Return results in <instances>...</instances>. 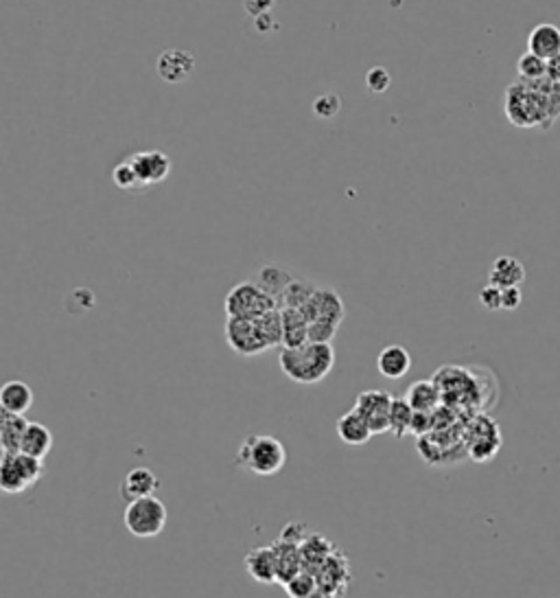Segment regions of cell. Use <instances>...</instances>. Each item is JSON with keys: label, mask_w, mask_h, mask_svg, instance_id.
Returning a JSON list of instances; mask_svg holds the SVG:
<instances>
[{"label": "cell", "mask_w": 560, "mask_h": 598, "mask_svg": "<svg viewBox=\"0 0 560 598\" xmlns=\"http://www.w3.org/2000/svg\"><path fill=\"white\" fill-rule=\"evenodd\" d=\"M337 436H340L342 443L351 445V448H361V445H366L368 440L372 439V430L370 425L366 423V419L357 413L355 408L348 410V413H344L340 419H337Z\"/></svg>", "instance_id": "d6986e66"}, {"label": "cell", "mask_w": 560, "mask_h": 598, "mask_svg": "<svg viewBox=\"0 0 560 598\" xmlns=\"http://www.w3.org/2000/svg\"><path fill=\"white\" fill-rule=\"evenodd\" d=\"M225 313L228 318H245V320H257L265 313L278 310V303L269 296L265 289L257 286V281L237 283L225 296Z\"/></svg>", "instance_id": "ba28073f"}, {"label": "cell", "mask_w": 560, "mask_h": 598, "mask_svg": "<svg viewBox=\"0 0 560 598\" xmlns=\"http://www.w3.org/2000/svg\"><path fill=\"white\" fill-rule=\"evenodd\" d=\"M158 489H160L158 475L151 472L149 467H136L125 475V480H123L121 498L125 500V502H132V500L156 495Z\"/></svg>", "instance_id": "e0dca14e"}, {"label": "cell", "mask_w": 560, "mask_h": 598, "mask_svg": "<svg viewBox=\"0 0 560 598\" xmlns=\"http://www.w3.org/2000/svg\"><path fill=\"white\" fill-rule=\"evenodd\" d=\"M405 399L416 413H436L442 406V395L434 380L414 381L405 392Z\"/></svg>", "instance_id": "7402d4cb"}, {"label": "cell", "mask_w": 560, "mask_h": 598, "mask_svg": "<svg viewBox=\"0 0 560 598\" xmlns=\"http://www.w3.org/2000/svg\"><path fill=\"white\" fill-rule=\"evenodd\" d=\"M395 397L387 390H363L355 401V410L360 413L366 423L370 425L372 434L387 432V419H390V408Z\"/></svg>", "instance_id": "7c38bea8"}, {"label": "cell", "mask_w": 560, "mask_h": 598, "mask_svg": "<svg viewBox=\"0 0 560 598\" xmlns=\"http://www.w3.org/2000/svg\"><path fill=\"white\" fill-rule=\"evenodd\" d=\"M283 318V349H293L309 342V322L301 310H280Z\"/></svg>", "instance_id": "d4e9b609"}, {"label": "cell", "mask_w": 560, "mask_h": 598, "mask_svg": "<svg viewBox=\"0 0 560 598\" xmlns=\"http://www.w3.org/2000/svg\"><path fill=\"white\" fill-rule=\"evenodd\" d=\"M528 53L549 62L560 56V29L552 22L537 24L528 36Z\"/></svg>", "instance_id": "2e32d148"}, {"label": "cell", "mask_w": 560, "mask_h": 598, "mask_svg": "<svg viewBox=\"0 0 560 598\" xmlns=\"http://www.w3.org/2000/svg\"><path fill=\"white\" fill-rule=\"evenodd\" d=\"M479 303H481V307H484V310L499 312L501 310V289L495 287V286H490V283H488V286H486V287H481Z\"/></svg>", "instance_id": "d590c367"}, {"label": "cell", "mask_w": 560, "mask_h": 598, "mask_svg": "<svg viewBox=\"0 0 560 598\" xmlns=\"http://www.w3.org/2000/svg\"><path fill=\"white\" fill-rule=\"evenodd\" d=\"M390 83H392V77H390V73L386 71V68L375 66V68H370V71H368L366 86H368V90L375 92V95H381V92H386L387 88H390Z\"/></svg>", "instance_id": "836d02e7"}, {"label": "cell", "mask_w": 560, "mask_h": 598, "mask_svg": "<svg viewBox=\"0 0 560 598\" xmlns=\"http://www.w3.org/2000/svg\"><path fill=\"white\" fill-rule=\"evenodd\" d=\"M547 80L560 83V56L547 62Z\"/></svg>", "instance_id": "f35d334b"}, {"label": "cell", "mask_w": 560, "mask_h": 598, "mask_svg": "<svg viewBox=\"0 0 560 598\" xmlns=\"http://www.w3.org/2000/svg\"><path fill=\"white\" fill-rule=\"evenodd\" d=\"M127 160H130L132 167H134L142 186L160 184L162 180L169 178L171 174V158L160 150L139 151V154H134Z\"/></svg>", "instance_id": "4fadbf2b"}, {"label": "cell", "mask_w": 560, "mask_h": 598, "mask_svg": "<svg viewBox=\"0 0 560 598\" xmlns=\"http://www.w3.org/2000/svg\"><path fill=\"white\" fill-rule=\"evenodd\" d=\"M434 430V413H416L414 410V419H412V428H410V434L419 436H427Z\"/></svg>", "instance_id": "e575fe53"}, {"label": "cell", "mask_w": 560, "mask_h": 598, "mask_svg": "<svg viewBox=\"0 0 560 598\" xmlns=\"http://www.w3.org/2000/svg\"><path fill=\"white\" fill-rule=\"evenodd\" d=\"M342 110V97L335 95V92H327V95H320L313 104V112H316L318 119H335Z\"/></svg>", "instance_id": "d6a6232c"}, {"label": "cell", "mask_w": 560, "mask_h": 598, "mask_svg": "<svg viewBox=\"0 0 560 598\" xmlns=\"http://www.w3.org/2000/svg\"><path fill=\"white\" fill-rule=\"evenodd\" d=\"M237 465L243 472L269 478L287 465V449L272 434H248L239 445Z\"/></svg>", "instance_id": "3957f363"}, {"label": "cell", "mask_w": 560, "mask_h": 598, "mask_svg": "<svg viewBox=\"0 0 560 598\" xmlns=\"http://www.w3.org/2000/svg\"><path fill=\"white\" fill-rule=\"evenodd\" d=\"M166 519H169V513H166L165 502L156 495L132 500V502H127L125 513H123L127 531L140 539L158 537L165 531Z\"/></svg>", "instance_id": "5b68a950"}, {"label": "cell", "mask_w": 560, "mask_h": 598, "mask_svg": "<svg viewBox=\"0 0 560 598\" xmlns=\"http://www.w3.org/2000/svg\"><path fill=\"white\" fill-rule=\"evenodd\" d=\"M272 7L274 0H245V12L254 18L263 16V13H269V9Z\"/></svg>", "instance_id": "74e56055"}, {"label": "cell", "mask_w": 560, "mask_h": 598, "mask_svg": "<svg viewBox=\"0 0 560 598\" xmlns=\"http://www.w3.org/2000/svg\"><path fill=\"white\" fill-rule=\"evenodd\" d=\"M195 68L193 53L182 51V48H174V51L160 53L158 57V75L165 83L178 86L184 83L191 77Z\"/></svg>", "instance_id": "5bb4252c"}, {"label": "cell", "mask_w": 560, "mask_h": 598, "mask_svg": "<svg viewBox=\"0 0 560 598\" xmlns=\"http://www.w3.org/2000/svg\"><path fill=\"white\" fill-rule=\"evenodd\" d=\"M517 73L519 81H539L547 77V62L532 56V53H523L517 62Z\"/></svg>", "instance_id": "4dcf8cb0"}, {"label": "cell", "mask_w": 560, "mask_h": 598, "mask_svg": "<svg viewBox=\"0 0 560 598\" xmlns=\"http://www.w3.org/2000/svg\"><path fill=\"white\" fill-rule=\"evenodd\" d=\"M521 303H523V294H521V287L501 289V310L514 312V310H519Z\"/></svg>", "instance_id": "8d00e7d4"}, {"label": "cell", "mask_w": 560, "mask_h": 598, "mask_svg": "<svg viewBox=\"0 0 560 598\" xmlns=\"http://www.w3.org/2000/svg\"><path fill=\"white\" fill-rule=\"evenodd\" d=\"M316 289H318L316 283L307 281V278H293V281L287 286V289L283 292V296H280L278 310H284V307H287V310H302Z\"/></svg>", "instance_id": "4316f807"}, {"label": "cell", "mask_w": 560, "mask_h": 598, "mask_svg": "<svg viewBox=\"0 0 560 598\" xmlns=\"http://www.w3.org/2000/svg\"><path fill=\"white\" fill-rule=\"evenodd\" d=\"M112 180H115V184L119 186V189L127 191V193L134 189H145V186L140 184L139 175H136L134 167H132L130 160H123V163L115 167V171H112Z\"/></svg>", "instance_id": "1f68e13d"}, {"label": "cell", "mask_w": 560, "mask_h": 598, "mask_svg": "<svg viewBox=\"0 0 560 598\" xmlns=\"http://www.w3.org/2000/svg\"><path fill=\"white\" fill-rule=\"evenodd\" d=\"M434 381L438 384L442 404L451 410L466 408V406H478V397L481 389L478 384V377L471 375V371L462 366H442L436 371Z\"/></svg>", "instance_id": "277c9868"}, {"label": "cell", "mask_w": 560, "mask_h": 598, "mask_svg": "<svg viewBox=\"0 0 560 598\" xmlns=\"http://www.w3.org/2000/svg\"><path fill=\"white\" fill-rule=\"evenodd\" d=\"M505 116L517 127L549 130L560 116V83L547 77L513 83L505 90Z\"/></svg>", "instance_id": "6da1fadb"}, {"label": "cell", "mask_w": 560, "mask_h": 598, "mask_svg": "<svg viewBox=\"0 0 560 598\" xmlns=\"http://www.w3.org/2000/svg\"><path fill=\"white\" fill-rule=\"evenodd\" d=\"M53 449V434L47 425L29 421L21 440V452L31 456V458L44 460Z\"/></svg>", "instance_id": "cb8c5ba5"}, {"label": "cell", "mask_w": 560, "mask_h": 598, "mask_svg": "<svg viewBox=\"0 0 560 598\" xmlns=\"http://www.w3.org/2000/svg\"><path fill=\"white\" fill-rule=\"evenodd\" d=\"M276 551V566H278V583L284 585L289 578H293L302 570V557H301V543L292 542V539L278 537L274 543Z\"/></svg>", "instance_id": "44dd1931"}, {"label": "cell", "mask_w": 560, "mask_h": 598, "mask_svg": "<svg viewBox=\"0 0 560 598\" xmlns=\"http://www.w3.org/2000/svg\"><path fill=\"white\" fill-rule=\"evenodd\" d=\"M278 366L296 384H318L335 366V349L331 342H304L293 349H280Z\"/></svg>", "instance_id": "7a4b0ae2"}, {"label": "cell", "mask_w": 560, "mask_h": 598, "mask_svg": "<svg viewBox=\"0 0 560 598\" xmlns=\"http://www.w3.org/2000/svg\"><path fill=\"white\" fill-rule=\"evenodd\" d=\"M0 406L9 414L24 416L33 406V390L27 381L9 380L0 386Z\"/></svg>", "instance_id": "ac0fdd59"}, {"label": "cell", "mask_w": 560, "mask_h": 598, "mask_svg": "<svg viewBox=\"0 0 560 598\" xmlns=\"http://www.w3.org/2000/svg\"><path fill=\"white\" fill-rule=\"evenodd\" d=\"M377 369L387 380H401L412 369V355L405 346L390 345L381 349L379 357H377Z\"/></svg>", "instance_id": "603a6c76"}, {"label": "cell", "mask_w": 560, "mask_h": 598, "mask_svg": "<svg viewBox=\"0 0 560 598\" xmlns=\"http://www.w3.org/2000/svg\"><path fill=\"white\" fill-rule=\"evenodd\" d=\"M7 416H9V413L3 408V406H0V436H3V428H4V423H7ZM0 449H3V448H0ZM3 452H4V449H3Z\"/></svg>", "instance_id": "ab89813d"}, {"label": "cell", "mask_w": 560, "mask_h": 598, "mask_svg": "<svg viewBox=\"0 0 560 598\" xmlns=\"http://www.w3.org/2000/svg\"><path fill=\"white\" fill-rule=\"evenodd\" d=\"M301 312L307 318V322H331L337 327L342 325L344 316H346L342 296L333 287H318Z\"/></svg>", "instance_id": "8fae6325"}, {"label": "cell", "mask_w": 560, "mask_h": 598, "mask_svg": "<svg viewBox=\"0 0 560 598\" xmlns=\"http://www.w3.org/2000/svg\"><path fill=\"white\" fill-rule=\"evenodd\" d=\"M412 419H414V408L407 404L405 397H395L390 408V419H387V432H392L396 439H403L410 434Z\"/></svg>", "instance_id": "83f0119b"}, {"label": "cell", "mask_w": 560, "mask_h": 598, "mask_svg": "<svg viewBox=\"0 0 560 598\" xmlns=\"http://www.w3.org/2000/svg\"><path fill=\"white\" fill-rule=\"evenodd\" d=\"M44 475V463L22 452H7L0 460V493L18 495L38 484Z\"/></svg>", "instance_id": "52a82bcc"}, {"label": "cell", "mask_w": 560, "mask_h": 598, "mask_svg": "<svg viewBox=\"0 0 560 598\" xmlns=\"http://www.w3.org/2000/svg\"><path fill=\"white\" fill-rule=\"evenodd\" d=\"M29 421L21 414H9L7 423L3 428V436H0V448L7 452H21V440L24 430H27Z\"/></svg>", "instance_id": "f1b7e54d"}, {"label": "cell", "mask_w": 560, "mask_h": 598, "mask_svg": "<svg viewBox=\"0 0 560 598\" xmlns=\"http://www.w3.org/2000/svg\"><path fill=\"white\" fill-rule=\"evenodd\" d=\"M284 592H287L289 598H316L318 596V581L316 575L311 572L301 570L296 577L289 578L284 583Z\"/></svg>", "instance_id": "f546056e"}, {"label": "cell", "mask_w": 560, "mask_h": 598, "mask_svg": "<svg viewBox=\"0 0 560 598\" xmlns=\"http://www.w3.org/2000/svg\"><path fill=\"white\" fill-rule=\"evenodd\" d=\"M318 596L316 598H342L351 583V566L340 551H333L316 570Z\"/></svg>", "instance_id": "30bf717a"}, {"label": "cell", "mask_w": 560, "mask_h": 598, "mask_svg": "<svg viewBox=\"0 0 560 598\" xmlns=\"http://www.w3.org/2000/svg\"><path fill=\"white\" fill-rule=\"evenodd\" d=\"M462 439H464L466 456L473 458L475 463H488L501 449L499 425L497 421L490 419L488 414H471L469 421L464 423Z\"/></svg>", "instance_id": "8992f818"}, {"label": "cell", "mask_w": 560, "mask_h": 598, "mask_svg": "<svg viewBox=\"0 0 560 598\" xmlns=\"http://www.w3.org/2000/svg\"><path fill=\"white\" fill-rule=\"evenodd\" d=\"M245 570L257 583L272 585L278 583V566H276V551L274 546L254 548L245 555Z\"/></svg>", "instance_id": "9a60e30c"}, {"label": "cell", "mask_w": 560, "mask_h": 598, "mask_svg": "<svg viewBox=\"0 0 560 598\" xmlns=\"http://www.w3.org/2000/svg\"><path fill=\"white\" fill-rule=\"evenodd\" d=\"M293 278H296V277H292V274H289L284 268L263 266L259 269L257 286L260 289H265V292H267L269 296H272L274 301L278 303L280 296H283V292L287 289V286L293 281Z\"/></svg>", "instance_id": "484cf974"}, {"label": "cell", "mask_w": 560, "mask_h": 598, "mask_svg": "<svg viewBox=\"0 0 560 598\" xmlns=\"http://www.w3.org/2000/svg\"><path fill=\"white\" fill-rule=\"evenodd\" d=\"M525 277H528V272H525V266L517 257H499L490 266L488 283L499 289L519 287L525 281Z\"/></svg>", "instance_id": "ffe728a7"}, {"label": "cell", "mask_w": 560, "mask_h": 598, "mask_svg": "<svg viewBox=\"0 0 560 598\" xmlns=\"http://www.w3.org/2000/svg\"><path fill=\"white\" fill-rule=\"evenodd\" d=\"M3 456H4V452H3V449H0V460H3Z\"/></svg>", "instance_id": "60d3db41"}, {"label": "cell", "mask_w": 560, "mask_h": 598, "mask_svg": "<svg viewBox=\"0 0 560 598\" xmlns=\"http://www.w3.org/2000/svg\"><path fill=\"white\" fill-rule=\"evenodd\" d=\"M225 342L237 355L241 357H254L260 353L269 351L267 337L263 336V329L257 320H245V318H228L225 322Z\"/></svg>", "instance_id": "9c48e42d"}]
</instances>
